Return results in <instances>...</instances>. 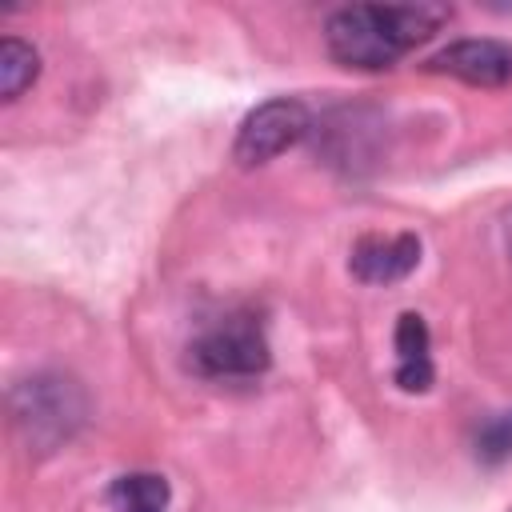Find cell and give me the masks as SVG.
I'll return each instance as SVG.
<instances>
[{
    "label": "cell",
    "mask_w": 512,
    "mask_h": 512,
    "mask_svg": "<svg viewBox=\"0 0 512 512\" xmlns=\"http://www.w3.org/2000/svg\"><path fill=\"white\" fill-rule=\"evenodd\" d=\"M168 480L156 472H124L108 488L112 512H168Z\"/></svg>",
    "instance_id": "cell-8"
},
{
    "label": "cell",
    "mask_w": 512,
    "mask_h": 512,
    "mask_svg": "<svg viewBox=\"0 0 512 512\" xmlns=\"http://www.w3.org/2000/svg\"><path fill=\"white\" fill-rule=\"evenodd\" d=\"M36 76H40V52L20 36H4L0 40V96L16 100Z\"/></svg>",
    "instance_id": "cell-9"
},
{
    "label": "cell",
    "mask_w": 512,
    "mask_h": 512,
    "mask_svg": "<svg viewBox=\"0 0 512 512\" xmlns=\"http://www.w3.org/2000/svg\"><path fill=\"white\" fill-rule=\"evenodd\" d=\"M504 248H508V256H512V208L504 212Z\"/></svg>",
    "instance_id": "cell-11"
},
{
    "label": "cell",
    "mask_w": 512,
    "mask_h": 512,
    "mask_svg": "<svg viewBox=\"0 0 512 512\" xmlns=\"http://www.w3.org/2000/svg\"><path fill=\"white\" fill-rule=\"evenodd\" d=\"M396 388L400 392H428L432 388V340L420 312H404L396 320Z\"/></svg>",
    "instance_id": "cell-7"
},
{
    "label": "cell",
    "mask_w": 512,
    "mask_h": 512,
    "mask_svg": "<svg viewBox=\"0 0 512 512\" xmlns=\"http://www.w3.org/2000/svg\"><path fill=\"white\" fill-rule=\"evenodd\" d=\"M308 128H312V116L300 100H292V96L264 100L240 120L236 140H232V160L240 168H260V164L276 160L280 152H288L292 144H300L308 136Z\"/></svg>",
    "instance_id": "cell-4"
},
{
    "label": "cell",
    "mask_w": 512,
    "mask_h": 512,
    "mask_svg": "<svg viewBox=\"0 0 512 512\" xmlns=\"http://www.w3.org/2000/svg\"><path fill=\"white\" fill-rule=\"evenodd\" d=\"M188 360L208 380H252L272 364V352L252 316H228L192 340Z\"/></svg>",
    "instance_id": "cell-3"
},
{
    "label": "cell",
    "mask_w": 512,
    "mask_h": 512,
    "mask_svg": "<svg viewBox=\"0 0 512 512\" xmlns=\"http://www.w3.org/2000/svg\"><path fill=\"white\" fill-rule=\"evenodd\" d=\"M452 20L444 4H348L324 24L328 56L344 68L380 72Z\"/></svg>",
    "instance_id": "cell-1"
},
{
    "label": "cell",
    "mask_w": 512,
    "mask_h": 512,
    "mask_svg": "<svg viewBox=\"0 0 512 512\" xmlns=\"http://www.w3.org/2000/svg\"><path fill=\"white\" fill-rule=\"evenodd\" d=\"M420 264V240L416 232H396V236H360L352 244L348 268L364 284H396Z\"/></svg>",
    "instance_id": "cell-6"
},
{
    "label": "cell",
    "mask_w": 512,
    "mask_h": 512,
    "mask_svg": "<svg viewBox=\"0 0 512 512\" xmlns=\"http://www.w3.org/2000/svg\"><path fill=\"white\" fill-rule=\"evenodd\" d=\"M12 416L16 428L28 436V444L36 448H56L60 440H68L80 420H84V392L52 372H40L24 384H16L12 392Z\"/></svg>",
    "instance_id": "cell-2"
},
{
    "label": "cell",
    "mask_w": 512,
    "mask_h": 512,
    "mask_svg": "<svg viewBox=\"0 0 512 512\" xmlns=\"http://www.w3.org/2000/svg\"><path fill=\"white\" fill-rule=\"evenodd\" d=\"M476 456L484 464H504L512 460V412H500L480 424L476 432Z\"/></svg>",
    "instance_id": "cell-10"
},
{
    "label": "cell",
    "mask_w": 512,
    "mask_h": 512,
    "mask_svg": "<svg viewBox=\"0 0 512 512\" xmlns=\"http://www.w3.org/2000/svg\"><path fill=\"white\" fill-rule=\"evenodd\" d=\"M424 68L440 72V76H456V80L476 84V88H500L512 80V48L500 40H488V36L452 40L448 48L428 56Z\"/></svg>",
    "instance_id": "cell-5"
}]
</instances>
